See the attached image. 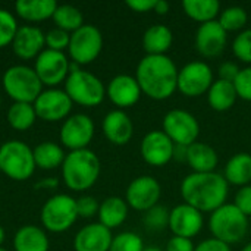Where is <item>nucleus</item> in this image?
I'll return each instance as SVG.
<instances>
[{
  "instance_id": "obj_14",
  "label": "nucleus",
  "mask_w": 251,
  "mask_h": 251,
  "mask_svg": "<svg viewBox=\"0 0 251 251\" xmlns=\"http://www.w3.org/2000/svg\"><path fill=\"white\" fill-rule=\"evenodd\" d=\"M162 194L160 184L153 176H138L135 178L126 188L125 201L129 207L138 212H147L151 207L159 204V199Z\"/></svg>"
},
{
  "instance_id": "obj_23",
  "label": "nucleus",
  "mask_w": 251,
  "mask_h": 251,
  "mask_svg": "<svg viewBox=\"0 0 251 251\" xmlns=\"http://www.w3.org/2000/svg\"><path fill=\"white\" fill-rule=\"evenodd\" d=\"M219 157L216 150L204 143H193L187 147V160L185 163L194 171V174H209L215 172Z\"/></svg>"
},
{
  "instance_id": "obj_10",
  "label": "nucleus",
  "mask_w": 251,
  "mask_h": 251,
  "mask_svg": "<svg viewBox=\"0 0 251 251\" xmlns=\"http://www.w3.org/2000/svg\"><path fill=\"white\" fill-rule=\"evenodd\" d=\"M162 131L172 140L175 146H191L200 135V124L196 116L187 110H169L162 122Z\"/></svg>"
},
{
  "instance_id": "obj_47",
  "label": "nucleus",
  "mask_w": 251,
  "mask_h": 251,
  "mask_svg": "<svg viewBox=\"0 0 251 251\" xmlns=\"http://www.w3.org/2000/svg\"><path fill=\"white\" fill-rule=\"evenodd\" d=\"M171 6L166 0H156V6H154V12L157 15H166L169 12Z\"/></svg>"
},
{
  "instance_id": "obj_48",
  "label": "nucleus",
  "mask_w": 251,
  "mask_h": 251,
  "mask_svg": "<svg viewBox=\"0 0 251 251\" xmlns=\"http://www.w3.org/2000/svg\"><path fill=\"white\" fill-rule=\"evenodd\" d=\"M174 157L178 160H187V147L185 146H175L174 147Z\"/></svg>"
},
{
  "instance_id": "obj_19",
  "label": "nucleus",
  "mask_w": 251,
  "mask_h": 251,
  "mask_svg": "<svg viewBox=\"0 0 251 251\" xmlns=\"http://www.w3.org/2000/svg\"><path fill=\"white\" fill-rule=\"evenodd\" d=\"M106 94L110 99V101L122 110L134 106L140 100L143 91L135 76L122 74V75H116L109 82L106 88Z\"/></svg>"
},
{
  "instance_id": "obj_21",
  "label": "nucleus",
  "mask_w": 251,
  "mask_h": 251,
  "mask_svg": "<svg viewBox=\"0 0 251 251\" xmlns=\"http://www.w3.org/2000/svg\"><path fill=\"white\" fill-rule=\"evenodd\" d=\"M104 137L115 146H125L134 135V125L131 118L121 109L109 112L101 124Z\"/></svg>"
},
{
  "instance_id": "obj_31",
  "label": "nucleus",
  "mask_w": 251,
  "mask_h": 251,
  "mask_svg": "<svg viewBox=\"0 0 251 251\" xmlns=\"http://www.w3.org/2000/svg\"><path fill=\"white\" fill-rule=\"evenodd\" d=\"M182 7L188 18L200 24L216 21L221 13V3L216 0H185Z\"/></svg>"
},
{
  "instance_id": "obj_36",
  "label": "nucleus",
  "mask_w": 251,
  "mask_h": 251,
  "mask_svg": "<svg viewBox=\"0 0 251 251\" xmlns=\"http://www.w3.org/2000/svg\"><path fill=\"white\" fill-rule=\"evenodd\" d=\"M146 249L140 235L134 232H121L113 237L109 251H143Z\"/></svg>"
},
{
  "instance_id": "obj_40",
  "label": "nucleus",
  "mask_w": 251,
  "mask_h": 251,
  "mask_svg": "<svg viewBox=\"0 0 251 251\" xmlns=\"http://www.w3.org/2000/svg\"><path fill=\"white\" fill-rule=\"evenodd\" d=\"M234 87L240 99L251 101V66L240 71L237 79L234 81Z\"/></svg>"
},
{
  "instance_id": "obj_9",
  "label": "nucleus",
  "mask_w": 251,
  "mask_h": 251,
  "mask_svg": "<svg viewBox=\"0 0 251 251\" xmlns=\"http://www.w3.org/2000/svg\"><path fill=\"white\" fill-rule=\"evenodd\" d=\"M103 49V35L94 25L84 24L71 34L69 56L76 65H88L94 62Z\"/></svg>"
},
{
  "instance_id": "obj_5",
  "label": "nucleus",
  "mask_w": 251,
  "mask_h": 251,
  "mask_svg": "<svg viewBox=\"0 0 251 251\" xmlns=\"http://www.w3.org/2000/svg\"><path fill=\"white\" fill-rule=\"evenodd\" d=\"M3 88L15 103H31L43 93L37 72L25 65H15L3 74Z\"/></svg>"
},
{
  "instance_id": "obj_22",
  "label": "nucleus",
  "mask_w": 251,
  "mask_h": 251,
  "mask_svg": "<svg viewBox=\"0 0 251 251\" xmlns=\"http://www.w3.org/2000/svg\"><path fill=\"white\" fill-rule=\"evenodd\" d=\"M112 232L101 224H90L78 231L74 240L75 251H109Z\"/></svg>"
},
{
  "instance_id": "obj_38",
  "label": "nucleus",
  "mask_w": 251,
  "mask_h": 251,
  "mask_svg": "<svg viewBox=\"0 0 251 251\" xmlns=\"http://www.w3.org/2000/svg\"><path fill=\"white\" fill-rule=\"evenodd\" d=\"M232 51L240 60L251 63V28L241 31L235 37L232 43Z\"/></svg>"
},
{
  "instance_id": "obj_15",
  "label": "nucleus",
  "mask_w": 251,
  "mask_h": 251,
  "mask_svg": "<svg viewBox=\"0 0 251 251\" xmlns=\"http://www.w3.org/2000/svg\"><path fill=\"white\" fill-rule=\"evenodd\" d=\"M37 118L46 122H57L68 118L72 110V100L65 90L50 88L43 91L34 101Z\"/></svg>"
},
{
  "instance_id": "obj_52",
  "label": "nucleus",
  "mask_w": 251,
  "mask_h": 251,
  "mask_svg": "<svg viewBox=\"0 0 251 251\" xmlns=\"http://www.w3.org/2000/svg\"><path fill=\"white\" fill-rule=\"evenodd\" d=\"M0 251H7V250H4V249H1V247H0Z\"/></svg>"
},
{
  "instance_id": "obj_41",
  "label": "nucleus",
  "mask_w": 251,
  "mask_h": 251,
  "mask_svg": "<svg viewBox=\"0 0 251 251\" xmlns=\"http://www.w3.org/2000/svg\"><path fill=\"white\" fill-rule=\"evenodd\" d=\"M99 207L100 204L91 196H82L76 200V210H78V216L81 218H93L94 215L99 213Z\"/></svg>"
},
{
  "instance_id": "obj_25",
  "label": "nucleus",
  "mask_w": 251,
  "mask_h": 251,
  "mask_svg": "<svg viewBox=\"0 0 251 251\" xmlns=\"http://www.w3.org/2000/svg\"><path fill=\"white\" fill-rule=\"evenodd\" d=\"M13 247L16 251H49V238L41 228L25 225L15 234Z\"/></svg>"
},
{
  "instance_id": "obj_12",
  "label": "nucleus",
  "mask_w": 251,
  "mask_h": 251,
  "mask_svg": "<svg viewBox=\"0 0 251 251\" xmlns=\"http://www.w3.org/2000/svg\"><path fill=\"white\" fill-rule=\"evenodd\" d=\"M69 60L63 51L44 49L35 59L34 71L43 85L54 87L66 81L69 75Z\"/></svg>"
},
{
  "instance_id": "obj_29",
  "label": "nucleus",
  "mask_w": 251,
  "mask_h": 251,
  "mask_svg": "<svg viewBox=\"0 0 251 251\" xmlns=\"http://www.w3.org/2000/svg\"><path fill=\"white\" fill-rule=\"evenodd\" d=\"M56 9H57V3L54 0H18L15 3L16 13L22 19L31 22H38L53 18Z\"/></svg>"
},
{
  "instance_id": "obj_34",
  "label": "nucleus",
  "mask_w": 251,
  "mask_h": 251,
  "mask_svg": "<svg viewBox=\"0 0 251 251\" xmlns=\"http://www.w3.org/2000/svg\"><path fill=\"white\" fill-rule=\"evenodd\" d=\"M247 21H249V15H247L246 9H243L240 6L226 7L225 10H222L219 13V19H218V22L226 32L243 29L246 26Z\"/></svg>"
},
{
  "instance_id": "obj_35",
  "label": "nucleus",
  "mask_w": 251,
  "mask_h": 251,
  "mask_svg": "<svg viewBox=\"0 0 251 251\" xmlns=\"http://www.w3.org/2000/svg\"><path fill=\"white\" fill-rule=\"evenodd\" d=\"M169 215H171L169 209L157 204L144 213L143 222H144L146 228L150 231H162L169 226Z\"/></svg>"
},
{
  "instance_id": "obj_4",
  "label": "nucleus",
  "mask_w": 251,
  "mask_h": 251,
  "mask_svg": "<svg viewBox=\"0 0 251 251\" xmlns=\"http://www.w3.org/2000/svg\"><path fill=\"white\" fill-rule=\"evenodd\" d=\"M209 228L213 238L231 246L241 241L249 231V218L232 203H225L209 219Z\"/></svg>"
},
{
  "instance_id": "obj_17",
  "label": "nucleus",
  "mask_w": 251,
  "mask_h": 251,
  "mask_svg": "<svg viewBox=\"0 0 251 251\" xmlns=\"http://www.w3.org/2000/svg\"><path fill=\"white\" fill-rule=\"evenodd\" d=\"M203 213L194 209L193 206L182 203L175 206L169 215V229L174 237L194 238L203 228Z\"/></svg>"
},
{
  "instance_id": "obj_39",
  "label": "nucleus",
  "mask_w": 251,
  "mask_h": 251,
  "mask_svg": "<svg viewBox=\"0 0 251 251\" xmlns=\"http://www.w3.org/2000/svg\"><path fill=\"white\" fill-rule=\"evenodd\" d=\"M69 41H71V35L69 32L54 28L51 31H49L46 34V46L50 50H56V51H63L65 49L69 47Z\"/></svg>"
},
{
  "instance_id": "obj_13",
  "label": "nucleus",
  "mask_w": 251,
  "mask_h": 251,
  "mask_svg": "<svg viewBox=\"0 0 251 251\" xmlns=\"http://www.w3.org/2000/svg\"><path fill=\"white\" fill-rule=\"evenodd\" d=\"M94 137V122L84 113H76L65 119L60 128V141L71 151L84 150Z\"/></svg>"
},
{
  "instance_id": "obj_53",
  "label": "nucleus",
  "mask_w": 251,
  "mask_h": 251,
  "mask_svg": "<svg viewBox=\"0 0 251 251\" xmlns=\"http://www.w3.org/2000/svg\"><path fill=\"white\" fill-rule=\"evenodd\" d=\"M0 104H1V100H0Z\"/></svg>"
},
{
  "instance_id": "obj_37",
  "label": "nucleus",
  "mask_w": 251,
  "mask_h": 251,
  "mask_svg": "<svg viewBox=\"0 0 251 251\" xmlns=\"http://www.w3.org/2000/svg\"><path fill=\"white\" fill-rule=\"evenodd\" d=\"M18 28L15 16L9 10L0 9V49L12 44Z\"/></svg>"
},
{
  "instance_id": "obj_8",
  "label": "nucleus",
  "mask_w": 251,
  "mask_h": 251,
  "mask_svg": "<svg viewBox=\"0 0 251 251\" xmlns=\"http://www.w3.org/2000/svg\"><path fill=\"white\" fill-rule=\"evenodd\" d=\"M43 226L50 232H63L69 229L78 219L76 200L68 194H56L50 197L40 215Z\"/></svg>"
},
{
  "instance_id": "obj_33",
  "label": "nucleus",
  "mask_w": 251,
  "mask_h": 251,
  "mask_svg": "<svg viewBox=\"0 0 251 251\" xmlns=\"http://www.w3.org/2000/svg\"><path fill=\"white\" fill-rule=\"evenodd\" d=\"M53 21L56 28L66 32H75L84 25V16L81 10L72 4H60L53 13Z\"/></svg>"
},
{
  "instance_id": "obj_18",
  "label": "nucleus",
  "mask_w": 251,
  "mask_h": 251,
  "mask_svg": "<svg viewBox=\"0 0 251 251\" xmlns=\"http://www.w3.org/2000/svg\"><path fill=\"white\" fill-rule=\"evenodd\" d=\"M228 32L221 26V24L216 21L201 24L196 32V47L197 51L203 57H216L219 56L228 41Z\"/></svg>"
},
{
  "instance_id": "obj_51",
  "label": "nucleus",
  "mask_w": 251,
  "mask_h": 251,
  "mask_svg": "<svg viewBox=\"0 0 251 251\" xmlns=\"http://www.w3.org/2000/svg\"><path fill=\"white\" fill-rule=\"evenodd\" d=\"M241 251H251V243H249V244H247V246H246V247H244Z\"/></svg>"
},
{
  "instance_id": "obj_11",
  "label": "nucleus",
  "mask_w": 251,
  "mask_h": 251,
  "mask_svg": "<svg viewBox=\"0 0 251 251\" xmlns=\"http://www.w3.org/2000/svg\"><path fill=\"white\" fill-rule=\"evenodd\" d=\"M212 68L201 60L187 63L178 74V90L185 97H200L213 84Z\"/></svg>"
},
{
  "instance_id": "obj_16",
  "label": "nucleus",
  "mask_w": 251,
  "mask_h": 251,
  "mask_svg": "<svg viewBox=\"0 0 251 251\" xmlns=\"http://www.w3.org/2000/svg\"><path fill=\"white\" fill-rule=\"evenodd\" d=\"M174 147L175 144L163 131H150L141 141L140 153L147 165L162 168L174 159Z\"/></svg>"
},
{
  "instance_id": "obj_2",
  "label": "nucleus",
  "mask_w": 251,
  "mask_h": 251,
  "mask_svg": "<svg viewBox=\"0 0 251 251\" xmlns=\"http://www.w3.org/2000/svg\"><path fill=\"white\" fill-rule=\"evenodd\" d=\"M184 201L201 213L215 212L225 204L228 197V182L224 175L216 172L190 174L181 184Z\"/></svg>"
},
{
  "instance_id": "obj_1",
  "label": "nucleus",
  "mask_w": 251,
  "mask_h": 251,
  "mask_svg": "<svg viewBox=\"0 0 251 251\" xmlns=\"http://www.w3.org/2000/svg\"><path fill=\"white\" fill-rule=\"evenodd\" d=\"M178 74L175 62L166 56H144L135 72L141 91L153 100H166L178 90Z\"/></svg>"
},
{
  "instance_id": "obj_26",
  "label": "nucleus",
  "mask_w": 251,
  "mask_h": 251,
  "mask_svg": "<svg viewBox=\"0 0 251 251\" xmlns=\"http://www.w3.org/2000/svg\"><path fill=\"white\" fill-rule=\"evenodd\" d=\"M174 41L172 31L166 25H151L143 35V47L149 56L166 54Z\"/></svg>"
},
{
  "instance_id": "obj_30",
  "label": "nucleus",
  "mask_w": 251,
  "mask_h": 251,
  "mask_svg": "<svg viewBox=\"0 0 251 251\" xmlns=\"http://www.w3.org/2000/svg\"><path fill=\"white\" fill-rule=\"evenodd\" d=\"M34 162L35 166L44 171H51L63 165L65 160V153L60 146L51 141H44L40 143L34 150Z\"/></svg>"
},
{
  "instance_id": "obj_27",
  "label": "nucleus",
  "mask_w": 251,
  "mask_h": 251,
  "mask_svg": "<svg viewBox=\"0 0 251 251\" xmlns=\"http://www.w3.org/2000/svg\"><path fill=\"white\" fill-rule=\"evenodd\" d=\"M238 99L237 90L234 82H228L224 79L213 81L212 87L207 91V101L209 106L216 112H226L229 110Z\"/></svg>"
},
{
  "instance_id": "obj_50",
  "label": "nucleus",
  "mask_w": 251,
  "mask_h": 251,
  "mask_svg": "<svg viewBox=\"0 0 251 251\" xmlns=\"http://www.w3.org/2000/svg\"><path fill=\"white\" fill-rule=\"evenodd\" d=\"M143 251H163V250H160V249H157V247L151 246V247H146Z\"/></svg>"
},
{
  "instance_id": "obj_46",
  "label": "nucleus",
  "mask_w": 251,
  "mask_h": 251,
  "mask_svg": "<svg viewBox=\"0 0 251 251\" xmlns=\"http://www.w3.org/2000/svg\"><path fill=\"white\" fill-rule=\"evenodd\" d=\"M126 6H128L129 9H132L134 12L144 13V12L154 10L156 0H128V1H126Z\"/></svg>"
},
{
  "instance_id": "obj_43",
  "label": "nucleus",
  "mask_w": 251,
  "mask_h": 251,
  "mask_svg": "<svg viewBox=\"0 0 251 251\" xmlns=\"http://www.w3.org/2000/svg\"><path fill=\"white\" fill-rule=\"evenodd\" d=\"M196 246L190 238H182V237H172L168 244L166 251H194Z\"/></svg>"
},
{
  "instance_id": "obj_24",
  "label": "nucleus",
  "mask_w": 251,
  "mask_h": 251,
  "mask_svg": "<svg viewBox=\"0 0 251 251\" xmlns=\"http://www.w3.org/2000/svg\"><path fill=\"white\" fill-rule=\"evenodd\" d=\"M99 224L113 229L121 226L128 216V203L121 197H107L100 203L99 207Z\"/></svg>"
},
{
  "instance_id": "obj_7",
  "label": "nucleus",
  "mask_w": 251,
  "mask_h": 251,
  "mask_svg": "<svg viewBox=\"0 0 251 251\" xmlns=\"http://www.w3.org/2000/svg\"><path fill=\"white\" fill-rule=\"evenodd\" d=\"M34 153L22 141L12 140L0 147V171L13 181H26L35 171Z\"/></svg>"
},
{
  "instance_id": "obj_3",
  "label": "nucleus",
  "mask_w": 251,
  "mask_h": 251,
  "mask_svg": "<svg viewBox=\"0 0 251 251\" xmlns=\"http://www.w3.org/2000/svg\"><path fill=\"white\" fill-rule=\"evenodd\" d=\"M62 176L72 191H85L91 188L100 176V160L88 149L75 150L66 154L62 165Z\"/></svg>"
},
{
  "instance_id": "obj_28",
  "label": "nucleus",
  "mask_w": 251,
  "mask_h": 251,
  "mask_svg": "<svg viewBox=\"0 0 251 251\" xmlns=\"http://www.w3.org/2000/svg\"><path fill=\"white\" fill-rule=\"evenodd\" d=\"M224 178L228 184L246 187L251 182V154L237 153L225 165Z\"/></svg>"
},
{
  "instance_id": "obj_20",
  "label": "nucleus",
  "mask_w": 251,
  "mask_h": 251,
  "mask_svg": "<svg viewBox=\"0 0 251 251\" xmlns=\"http://www.w3.org/2000/svg\"><path fill=\"white\" fill-rule=\"evenodd\" d=\"M46 44V35L44 32L34 26V25H24L18 28L16 35L12 41L13 51L18 57L24 60L37 59V56L44 50Z\"/></svg>"
},
{
  "instance_id": "obj_45",
  "label": "nucleus",
  "mask_w": 251,
  "mask_h": 251,
  "mask_svg": "<svg viewBox=\"0 0 251 251\" xmlns=\"http://www.w3.org/2000/svg\"><path fill=\"white\" fill-rule=\"evenodd\" d=\"M194 251H231V247L216 238H207L196 246Z\"/></svg>"
},
{
  "instance_id": "obj_49",
  "label": "nucleus",
  "mask_w": 251,
  "mask_h": 251,
  "mask_svg": "<svg viewBox=\"0 0 251 251\" xmlns=\"http://www.w3.org/2000/svg\"><path fill=\"white\" fill-rule=\"evenodd\" d=\"M3 241H4V229L0 226V246L3 244Z\"/></svg>"
},
{
  "instance_id": "obj_32",
  "label": "nucleus",
  "mask_w": 251,
  "mask_h": 251,
  "mask_svg": "<svg viewBox=\"0 0 251 251\" xmlns=\"http://www.w3.org/2000/svg\"><path fill=\"white\" fill-rule=\"evenodd\" d=\"M37 119L34 104L31 103H13L7 110V122L16 131L29 129Z\"/></svg>"
},
{
  "instance_id": "obj_44",
  "label": "nucleus",
  "mask_w": 251,
  "mask_h": 251,
  "mask_svg": "<svg viewBox=\"0 0 251 251\" xmlns=\"http://www.w3.org/2000/svg\"><path fill=\"white\" fill-rule=\"evenodd\" d=\"M240 71L241 69L234 62H225L219 68V79H224V81H228V82H234L237 79Z\"/></svg>"
},
{
  "instance_id": "obj_6",
  "label": "nucleus",
  "mask_w": 251,
  "mask_h": 251,
  "mask_svg": "<svg viewBox=\"0 0 251 251\" xmlns=\"http://www.w3.org/2000/svg\"><path fill=\"white\" fill-rule=\"evenodd\" d=\"M65 91L72 103H78L84 107L99 106L106 96L103 82L94 74L78 68L69 72L65 81Z\"/></svg>"
},
{
  "instance_id": "obj_42",
  "label": "nucleus",
  "mask_w": 251,
  "mask_h": 251,
  "mask_svg": "<svg viewBox=\"0 0 251 251\" xmlns=\"http://www.w3.org/2000/svg\"><path fill=\"white\" fill-rule=\"evenodd\" d=\"M234 204L247 216H251V185H246V187H241L238 190V193L235 194V200H234Z\"/></svg>"
}]
</instances>
